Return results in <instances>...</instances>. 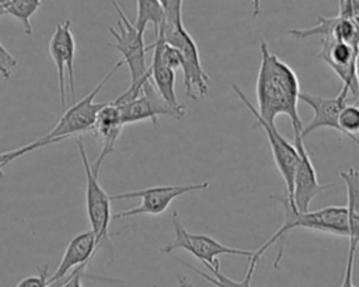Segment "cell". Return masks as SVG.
Wrapping results in <instances>:
<instances>
[{"instance_id":"cell-17","label":"cell","mask_w":359,"mask_h":287,"mask_svg":"<svg viewBox=\"0 0 359 287\" xmlns=\"http://www.w3.org/2000/svg\"><path fill=\"white\" fill-rule=\"evenodd\" d=\"M346 186V218H348V249L356 253L359 242V174L355 168L339 172Z\"/></svg>"},{"instance_id":"cell-1","label":"cell","mask_w":359,"mask_h":287,"mask_svg":"<svg viewBox=\"0 0 359 287\" xmlns=\"http://www.w3.org/2000/svg\"><path fill=\"white\" fill-rule=\"evenodd\" d=\"M261 62L257 76L255 97L257 112L268 123L275 125L279 115H286L293 132H302L303 122L299 116L300 84L294 70L278 55L269 50L265 41L259 45Z\"/></svg>"},{"instance_id":"cell-8","label":"cell","mask_w":359,"mask_h":287,"mask_svg":"<svg viewBox=\"0 0 359 287\" xmlns=\"http://www.w3.org/2000/svg\"><path fill=\"white\" fill-rule=\"evenodd\" d=\"M112 7L119 14V20L116 22L118 29L109 28V32L115 39L114 42H109V46L115 48L121 53L122 63L128 64L129 67L130 83H135L149 73V67L146 63V45L143 41V35H140L135 29L133 24L125 15L118 1H112Z\"/></svg>"},{"instance_id":"cell-30","label":"cell","mask_w":359,"mask_h":287,"mask_svg":"<svg viewBox=\"0 0 359 287\" xmlns=\"http://www.w3.org/2000/svg\"><path fill=\"white\" fill-rule=\"evenodd\" d=\"M153 287H157V286H153Z\"/></svg>"},{"instance_id":"cell-28","label":"cell","mask_w":359,"mask_h":287,"mask_svg":"<svg viewBox=\"0 0 359 287\" xmlns=\"http://www.w3.org/2000/svg\"><path fill=\"white\" fill-rule=\"evenodd\" d=\"M355 252L348 251V259H346V267H345V274L344 280L339 287H356L352 281V274H353V263H355Z\"/></svg>"},{"instance_id":"cell-7","label":"cell","mask_w":359,"mask_h":287,"mask_svg":"<svg viewBox=\"0 0 359 287\" xmlns=\"http://www.w3.org/2000/svg\"><path fill=\"white\" fill-rule=\"evenodd\" d=\"M70 20L62 21L56 24L55 32L50 36L48 50L50 59L56 66L57 74V87L60 97V106L66 109V90L69 87V92L72 99H76L74 90V56H76V41L70 28Z\"/></svg>"},{"instance_id":"cell-2","label":"cell","mask_w":359,"mask_h":287,"mask_svg":"<svg viewBox=\"0 0 359 287\" xmlns=\"http://www.w3.org/2000/svg\"><path fill=\"white\" fill-rule=\"evenodd\" d=\"M271 199L276 200L278 203L282 204L285 210V220L279 230L262 245L259 246L255 252L262 256V253L273 244L278 246V253L273 262V266L278 267L280 258H282V248H283V241L286 235L293 230V228H309L320 232H327L338 237H349V228H348V218H346V209L345 206H328L323 207L314 211H304L300 213L297 211L292 202L285 196L279 195H271Z\"/></svg>"},{"instance_id":"cell-12","label":"cell","mask_w":359,"mask_h":287,"mask_svg":"<svg viewBox=\"0 0 359 287\" xmlns=\"http://www.w3.org/2000/svg\"><path fill=\"white\" fill-rule=\"evenodd\" d=\"M317 57L325 62L342 80V88L348 91L349 97L358 102V45L335 41L330 36L321 38V46Z\"/></svg>"},{"instance_id":"cell-23","label":"cell","mask_w":359,"mask_h":287,"mask_svg":"<svg viewBox=\"0 0 359 287\" xmlns=\"http://www.w3.org/2000/svg\"><path fill=\"white\" fill-rule=\"evenodd\" d=\"M57 141L55 140H45L42 137L36 139L35 141L27 144V146H22V147H18V148H14V150H10V151H6V153H0V178H3V169L10 164L13 162L14 160L36 150V148H41V147H46V146H50V144H55Z\"/></svg>"},{"instance_id":"cell-3","label":"cell","mask_w":359,"mask_h":287,"mask_svg":"<svg viewBox=\"0 0 359 287\" xmlns=\"http://www.w3.org/2000/svg\"><path fill=\"white\" fill-rule=\"evenodd\" d=\"M172 227H174V239L160 248L163 253H171L175 249H184L192 253L199 262H202L206 269H220V262L217 259L219 255H238L247 259L254 256L255 251L230 248L215 238L203 234H191L185 230L178 211H172Z\"/></svg>"},{"instance_id":"cell-9","label":"cell","mask_w":359,"mask_h":287,"mask_svg":"<svg viewBox=\"0 0 359 287\" xmlns=\"http://www.w3.org/2000/svg\"><path fill=\"white\" fill-rule=\"evenodd\" d=\"M233 90L236 92V95L245 104V106L251 111V113L254 115V127H261L266 137H268V143L271 146V151H272V157H273V162L285 182L286 186V197L290 200L292 199V190H293V175H294V169L296 165L299 162V154L293 146V143H290L289 140H286L275 127V125H271L268 122H265L257 112L255 106L245 98L244 92L237 87L233 85Z\"/></svg>"},{"instance_id":"cell-4","label":"cell","mask_w":359,"mask_h":287,"mask_svg":"<svg viewBox=\"0 0 359 287\" xmlns=\"http://www.w3.org/2000/svg\"><path fill=\"white\" fill-rule=\"evenodd\" d=\"M122 64L123 63L119 59L112 66V69L102 77V80L94 87V90L90 94H87L84 98H81L79 102H74L72 106H69L63 112L57 123L53 126V129L41 137L45 140H55L59 143L72 136H77L86 132L91 133L98 112L107 105V102H94V98Z\"/></svg>"},{"instance_id":"cell-20","label":"cell","mask_w":359,"mask_h":287,"mask_svg":"<svg viewBox=\"0 0 359 287\" xmlns=\"http://www.w3.org/2000/svg\"><path fill=\"white\" fill-rule=\"evenodd\" d=\"M136 7H137V15L133 24L135 29L140 35H144L147 24H153L154 38H156L163 20V7L160 0H137Z\"/></svg>"},{"instance_id":"cell-13","label":"cell","mask_w":359,"mask_h":287,"mask_svg":"<svg viewBox=\"0 0 359 287\" xmlns=\"http://www.w3.org/2000/svg\"><path fill=\"white\" fill-rule=\"evenodd\" d=\"M299 101H303L314 112L313 118L306 125H303V129L300 132L302 139H304L313 130L320 129V127H330V129H334V130L339 132L338 115H339L341 109L346 104H358L349 97L348 91L344 90V88H341L339 94L337 97H332V98H325V97H321V95L310 94L307 91H300Z\"/></svg>"},{"instance_id":"cell-14","label":"cell","mask_w":359,"mask_h":287,"mask_svg":"<svg viewBox=\"0 0 359 287\" xmlns=\"http://www.w3.org/2000/svg\"><path fill=\"white\" fill-rule=\"evenodd\" d=\"M181 55V70L184 73V85L187 97L191 99H196V97H205L208 92V84L210 81L209 74L205 71L199 49L189 34H187L182 42L178 45Z\"/></svg>"},{"instance_id":"cell-26","label":"cell","mask_w":359,"mask_h":287,"mask_svg":"<svg viewBox=\"0 0 359 287\" xmlns=\"http://www.w3.org/2000/svg\"><path fill=\"white\" fill-rule=\"evenodd\" d=\"M17 64H18L17 59L0 42V74L4 78H10Z\"/></svg>"},{"instance_id":"cell-5","label":"cell","mask_w":359,"mask_h":287,"mask_svg":"<svg viewBox=\"0 0 359 287\" xmlns=\"http://www.w3.org/2000/svg\"><path fill=\"white\" fill-rule=\"evenodd\" d=\"M79 154L84 167L86 175V210L87 217L91 225V231L95 237L97 248H102L104 245L108 248L109 256L112 259V244L109 239V223H111V196L104 190L100 185L98 178L91 172V162L87 157L86 147L81 139L76 140Z\"/></svg>"},{"instance_id":"cell-22","label":"cell","mask_w":359,"mask_h":287,"mask_svg":"<svg viewBox=\"0 0 359 287\" xmlns=\"http://www.w3.org/2000/svg\"><path fill=\"white\" fill-rule=\"evenodd\" d=\"M339 132L351 139L355 144H359L356 133L359 130V108L356 104H346L338 115Z\"/></svg>"},{"instance_id":"cell-16","label":"cell","mask_w":359,"mask_h":287,"mask_svg":"<svg viewBox=\"0 0 359 287\" xmlns=\"http://www.w3.org/2000/svg\"><path fill=\"white\" fill-rule=\"evenodd\" d=\"M97 251H98V248H97L95 237L91 230L77 234L67 244L66 251L60 259V263L56 267L55 273L52 276H49L48 283L50 284L53 281L63 279L72 270H74L76 267H79L81 265H88L90 260L93 259V256L97 253Z\"/></svg>"},{"instance_id":"cell-21","label":"cell","mask_w":359,"mask_h":287,"mask_svg":"<svg viewBox=\"0 0 359 287\" xmlns=\"http://www.w3.org/2000/svg\"><path fill=\"white\" fill-rule=\"evenodd\" d=\"M6 14L18 20L22 25L25 35L32 34L31 17L39 10L42 6L41 0H6L1 1Z\"/></svg>"},{"instance_id":"cell-15","label":"cell","mask_w":359,"mask_h":287,"mask_svg":"<svg viewBox=\"0 0 359 287\" xmlns=\"http://www.w3.org/2000/svg\"><path fill=\"white\" fill-rule=\"evenodd\" d=\"M123 125L121 120V112L119 108L115 106L112 102H107V105L98 112L95 123L93 126L91 133L100 140L101 143V151L95 161L91 164V172L94 176L98 178L100 168L104 162V160L114 153L115 144L123 130Z\"/></svg>"},{"instance_id":"cell-24","label":"cell","mask_w":359,"mask_h":287,"mask_svg":"<svg viewBox=\"0 0 359 287\" xmlns=\"http://www.w3.org/2000/svg\"><path fill=\"white\" fill-rule=\"evenodd\" d=\"M49 276H48V265L43 267H38V274L34 276H27L21 279L15 287H48L49 283Z\"/></svg>"},{"instance_id":"cell-10","label":"cell","mask_w":359,"mask_h":287,"mask_svg":"<svg viewBox=\"0 0 359 287\" xmlns=\"http://www.w3.org/2000/svg\"><path fill=\"white\" fill-rule=\"evenodd\" d=\"M121 112L122 125H130L140 120H150L154 127L158 126L157 118L160 115L171 116L174 119H181L185 116V106H172L167 104L160 94L156 91L154 85L150 81V77L144 81L140 95L129 104L118 106Z\"/></svg>"},{"instance_id":"cell-19","label":"cell","mask_w":359,"mask_h":287,"mask_svg":"<svg viewBox=\"0 0 359 287\" xmlns=\"http://www.w3.org/2000/svg\"><path fill=\"white\" fill-rule=\"evenodd\" d=\"M261 255H258L257 252H254V256L250 258V265H248V269H247V273L244 276L243 280L240 281H236V280H231L230 277H227L226 274H223L220 272V269H209V272L212 274H208L206 272H202L201 269H196L195 266H191L188 263H184L187 267H189L192 272H195L198 276L203 277L205 280H208L209 283H212L213 286L216 287H251V281H252V276H254V272H255V267H257V263L259 260Z\"/></svg>"},{"instance_id":"cell-11","label":"cell","mask_w":359,"mask_h":287,"mask_svg":"<svg viewBox=\"0 0 359 287\" xmlns=\"http://www.w3.org/2000/svg\"><path fill=\"white\" fill-rule=\"evenodd\" d=\"M293 146L299 154V162L293 175V190L290 202L297 211L304 213L309 211V206L316 196L323 193L325 189L332 188L335 183L318 182L316 168L300 136V132H293Z\"/></svg>"},{"instance_id":"cell-18","label":"cell","mask_w":359,"mask_h":287,"mask_svg":"<svg viewBox=\"0 0 359 287\" xmlns=\"http://www.w3.org/2000/svg\"><path fill=\"white\" fill-rule=\"evenodd\" d=\"M150 70V81L154 85L160 97L172 106H181L175 94V71L164 66L160 59L153 55Z\"/></svg>"},{"instance_id":"cell-6","label":"cell","mask_w":359,"mask_h":287,"mask_svg":"<svg viewBox=\"0 0 359 287\" xmlns=\"http://www.w3.org/2000/svg\"><path fill=\"white\" fill-rule=\"evenodd\" d=\"M209 186H210V182L203 181V182L185 183V185H158V186L144 188L140 190H132V192H123V193L114 195V196H111V200L139 197L140 203L136 207H130V209H126V210L112 214L111 220H121L123 217L139 216V214L160 216L175 197L189 193V192L205 190Z\"/></svg>"},{"instance_id":"cell-25","label":"cell","mask_w":359,"mask_h":287,"mask_svg":"<svg viewBox=\"0 0 359 287\" xmlns=\"http://www.w3.org/2000/svg\"><path fill=\"white\" fill-rule=\"evenodd\" d=\"M86 267L87 265H81L79 267H76L74 270H72L67 276H65L62 284L59 287H83V283L81 280L84 277H90V279H98L97 276H93V274H87L86 273Z\"/></svg>"},{"instance_id":"cell-27","label":"cell","mask_w":359,"mask_h":287,"mask_svg":"<svg viewBox=\"0 0 359 287\" xmlns=\"http://www.w3.org/2000/svg\"><path fill=\"white\" fill-rule=\"evenodd\" d=\"M338 6H339V13L337 15H339L345 20L358 21L359 3L356 0H339Z\"/></svg>"},{"instance_id":"cell-29","label":"cell","mask_w":359,"mask_h":287,"mask_svg":"<svg viewBox=\"0 0 359 287\" xmlns=\"http://www.w3.org/2000/svg\"><path fill=\"white\" fill-rule=\"evenodd\" d=\"M4 14H6V11H4V7H3V4H1V1H0V17L4 15Z\"/></svg>"}]
</instances>
